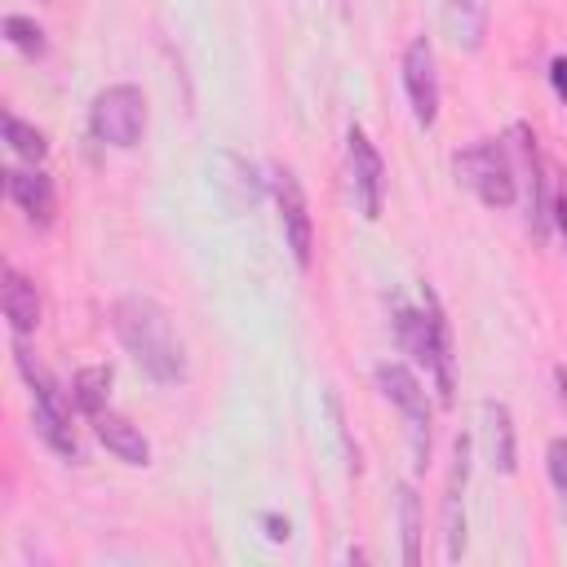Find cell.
Wrapping results in <instances>:
<instances>
[{
    "mask_svg": "<svg viewBox=\"0 0 567 567\" xmlns=\"http://www.w3.org/2000/svg\"><path fill=\"white\" fill-rule=\"evenodd\" d=\"M111 323H115L120 346L133 354V363L151 381H159V385H182L186 381V346H182L168 310L155 297H142V292L120 297L111 306Z\"/></svg>",
    "mask_w": 567,
    "mask_h": 567,
    "instance_id": "6da1fadb",
    "label": "cell"
},
{
    "mask_svg": "<svg viewBox=\"0 0 567 567\" xmlns=\"http://www.w3.org/2000/svg\"><path fill=\"white\" fill-rule=\"evenodd\" d=\"M394 332H399V346L434 377L439 403L447 408L456 399V372H452V337H447V319H443L439 301L425 292V310L399 306L394 310Z\"/></svg>",
    "mask_w": 567,
    "mask_h": 567,
    "instance_id": "7a4b0ae2",
    "label": "cell"
},
{
    "mask_svg": "<svg viewBox=\"0 0 567 567\" xmlns=\"http://www.w3.org/2000/svg\"><path fill=\"white\" fill-rule=\"evenodd\" d=\"M13 363H18V372H22V381L31 385V425H35V434L62 456V461H84V452H80V439H75V425H71V408H66V399H62V390L53 385V377L35 363V354L22 346V337L13 341Z\"/></svg>",
    "mask_w": 567,
    "mask_h": 567,
    "instance_id": "3957f363",
    "label": "cell"
},
{
    "mask_svg": "<svg viewBox=\"0 0 567 567\" xmlns=\"http://www.w3.org/2000/svg\"><path fill=\"white\" fill-rule=\"evenodd\" d=\"M452 173L465 190H474L478 204L487 208H509L518 199V173H514V155L501 142H474L465 151L452 155Z\"/></svg>",
    "mask_w": 567,
    "mask_h": 567,
    "instance_id": "277c9868",
    "label": "cell"
},
{
    "mask_svg": "<svg viewBox=\"0 0 567 567\" xmlns=\"http://www.w3.org/2000/svg\"><path fill=\"white\" fill-rule=\"evenodd\" d=\"M372 377H377V390L403 412V421H408V439H412V456H416V470H425V461H430L434 408H430V394H425L421 377H416L408 363H394V359L377 363Z\"/></svg>",
    "mask_w": 567,
    "mask_h": 567,
    "instance_id": "5b68a950",
    "label": "cell"
},
{
    "mask_svg": "<svg viewBox=\"0 0 567 567\" xmlns=\"http://www.w3.org/2000/svg\"><path fill=\"white\" fill-rule=\"evenodd\" d=\"M89 133L106 146H137L146 133V93L137 84H106L89 106Z\"/></svg>",
    "mask_w": 567,
    "mask_h": 567,
    "instance_id": "8992f818",
    "label": "cell"
},
{
    "mask_svg": "<svg viewBox=\"0 0 567 567\" xmlns=\"http://www.w3.org/2000/svg\"><path fill=\"white\" fill-rule=\"evenodd\" d=\"M270 190H275V208H279L284 239L292 248V261H297V270H310V257H315V221H310V204H306V190H301L297 173L292 168H275L270 173Z\"/></svg>",
    "mask_w": 567,
    "mask_h": 567,
    "instance_id": "52a82bcc",
    "label": "cell"
},
{
    "mask_svg": "<svg viewBox=\"0 0 567 567\" xmlns=\"http://www.w3.org/2000/svg\"><path fill=\"white\" fill-rule=\"evenodd\" d=\"M346 164H350V190H354L363 221H377L381 204H385V164L359 124H350V133H346Z\"/></svg>",
    "mask_w": 567,
    "mask_h": 567,
    "instance_id": "ba28073f",
    "label": "cell"
},
{
    "mask_svg": "<svg viewBox=\"0 0 567 567\" xmlns=\"http://www.w3.org/2000/svg\"><path fill=\"white\" fill-rule=\"evenodd\" d=\"M403 93H408L412 120L421 128H434V120H439V62H434V49L425 35L408 40V49H403Z\"/></svg>",
    "mask_w": 567,
    "mask_h": 567,
    "instance_id": "9c48e42d",
    "label": "cell"
},
{
    "mask_svg": "<svg viewBox=\"0 0 567 567\" xmlns=\"http://www.w3.org/2000/svg\"><path fill=\"white\" fill-rule=\"evenodd\" d=\"M4 190L27 213V221H35V226H49L53 221V213H58V186H53L49 173H40V168H4Z\"/></svg>",
    "mask_w": 567,
    "mask_h": 567,
    "instance_id": "30bf717a",
    "label": "cell"
},
{
    "mask_svg": "<svg viewBox=\"0 0 567 567\" xmlns=\"http://www.w3.org/2000/svg\"><path fill=\"white\" fill-rule=\"evenodd\" d=\"M465 478H470V439H456L452 447V474H447V496H443V536H447V558L456 563L465 554Z\"/></svg>",
    "mask_w": 567,
    "mask_h": 567,
    "instance_id": "8fae6325",
    "label": "cell"
},
{
    "mask_svg": "<svg viewBox=\"0 0 567 567\" xmlns=\"http://www.w3.org/2000/svg\"><path fill=\"white\" fill-rule=\"evenodd\" d=\"M89 421H93L97 443H102L115 461H124V465H151V443H146V434H142L128 416H120V412L102 408V412H93Z\"/></svg>",
    "mask_w": 567,
    "mask_h": 567,
    "instance_id": "7c38bea8",
    "label": "cell"
},
{
    "mask_svg": "<svg viewBox=\"0 0 567 567\" xmlns=\"http://www.w3.org/2000/svg\"><path fill=\"white\" fill-rule=\"evenodd\" d=\"M0 279H4L0 284V306H4V319H9L13 337L35 332L40 328V292H35V284L27 275H18L13 266H4Z\"/></svg>",
    "mask_w": 567,
    "mask_h": 567,
    "instance_id": "4fadbf2b",
    "label": "cell"
},
{
    "mask_svg": "<svg viewBox=\"0 0 567 567\" xmlns=\"http://www.w3.org/2000/svg\"><path fill=\"white\" fill-rule=\"evenodd\" d=\"M478 416H483V447H487V461H492L501 474H514V470H518V443H514V416H509V408L496 403V399H487V403L478 408Z\"/></svg>",
    "mask_w": 567,
    "mask_h": 567,
    "instance_id": "5bb4252c",
    "label": "cell"
},
{
    "mask_svg": "<svg viewBox=\"0 0 567 567\" xmlns=\"http://www.w3.org/2000/svg\"><path fill=\"white\" fill-rule=\"evenodd\" d=\"M443 27H447V35L461 44V49H478L483 44V31H487V18H483V9L474 4V0H443Z\"/></svg>",
    "mask_w": 567,
    "mask_h": 567,
    "instance_id": "9a60e30c",
    "label": "cell"
},
{
    "mask_svg": "<svg viewBox=\"0 0 567 567\" xmlns=\"http://www.w3.org/2000/svg\"><path fill=\"white\" fill-rule=\"evenodd\" d=\"M106 394H111V368L102 363H89L71 377V408H80L84 416L102 412L106 408Z\"/></svg>",
    "mask_w": 567,
    "mask_h": 567,
    "instance_id": "2e32d148",
    "label": "cell"
},
{
    "mask_svg": "<svg viewBox=\"0 0 567 567\" xmlns=\"http://www.w3.org/2000/svg\"><path fill=\"white\" fill-rule=\"evenodd\" d=\"M4 142H9V151H13V155H22L27 164H40V159L49 155V137H44L35 124L18 120L13 111H4Z\"/></svg>",
    "mask_w": 567,
    "mask_h": 567,
    "instance_id": "e0dca14e",
    "label": "cell"
},
{
    "mask_svg": "<svg viewBox=\"0 0 567 567\" xmlns=\"http://www.w3.org/2000/svg\"><path fill=\"white\" fill-rule=\"evenodd\" d=\"M399 532H403V563L416 567L421 563V501L412 483L399 487Z\"/></svg>",
    "mask_w": 567,
    "mask_h": 567,
    "instance_id": "ac0fdd59",
    "label": "cell"
},
{
    "mask_svg": "<svg viewBox=\"0 0 567 567\" xmlns=\"http://www.w3.org/2000/svg\"><path fill=\"white\" fill-rule=\"evenodd\" d=\"M4 40H9L18 53H27V58H44V53H49L44 27H40L35 18H22V13H9V18H4Z\"/></svg>",
    "mask_w": 567,
    "mask_h": 567,
    "instance_id": "d6986e66",
    "label": "cell"
},
{
    "mask_svg": "<svg viewBox=\"0 0 567 567\" xmlns=\"http://www.w3.org/2000/svg\"><path fill=\"white\" fill-rule=\"evenodd\" d=\"M545 465H549V483H554V492L563 496V509H567V439H563V434L549 439V447H545Z\"/></svg>",
    "mask_w": 567,
    "mask_h": 567,
    "instance_id": "ffe728a7",
    "label": "cell"
},
{
    "mask_svg": "<svg viewBox=\"0 0 567 567\" xmlns=\"http://www.w3.org/2000/svg\"><path fill=\"white\" fill-rule=\"evenodd\" d=\"M549 217H554V226H558V235L567 239V177H558V182H554V199H549Z\"/></svg>",
    "mask_w": 567,
    "mask_h": 567,
    "instance_id": "44dd1931",
    "label": "cell"
},
{
    "mask_svg": "<svg viewBox=\"0 0 567 567\" xmlns=\"http://www.w3.org/2000/svg\"><path fill=\"white\" fill-rule=\"evenodd\" d=\"M549 84H554L558 102H567V58H554L549 62Z\"/></svg>",
    "mask_w": 567,
    "mask_h": 567,
    "instance_id": "7402d4cb",
    "label": "cell"
},
{
    "mask_svg": "<svg viewBox=\"0 0 567 567\" xmlns=\"http://www.w3.org/2000/svg\"><path fill=\"white\" fill-rule=\"evenodd\" d=\"M266 536H270V540H288V518L266 514Z\"/></svg>",
    "mask_w": 567,
    "mask_h": 567,
    "instance_id": "603a6c76",
    "label": "cell"
}]
</instances>
